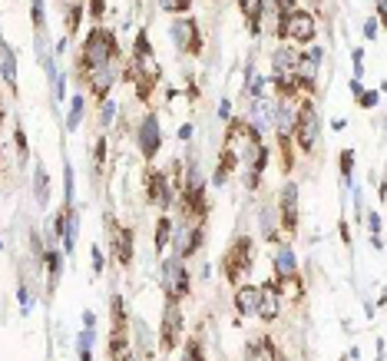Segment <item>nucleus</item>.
Here are the masks:
<instances>
[{
	"label": "nucleus",
	"mask_w": 387,
	"mask_h": 361,
	"mask_svg": "<svg viewBox=\"0 0 387 361\" xmlns=\"http://www.w3.org/2000/svg\"><path fill=\"white\" fill-rule=\"evenodd\" d=\"M248 268H252V239H239L225 255V275L239 279L242 272H248Z\"/></svg>",
	"instance_id": "nucleus-5"
},
{
	"label": "nucleus",
	"mask_w": 387,
	"mask_h": 361,
	"mask_svg": "<svg viewBox=\"0 0 387 361\" xmlns=\"http://www.w3.org/2000/svg\"><path fill=\"white\" fill-rule=\"evenodd\" d=\"M136 57H139V60L149 57V40H146V34H139V40H136Z\"/></svg>",
	"instance_id": "nucleus-35"
},
{
	"label": "nucleus",
	"mask_w": 387,
	"mask_h": 361,
	"mask_svg": "<svg viewBox=\"0 0 387 361\" xmlns=\"http://www.w3.org/2000/svg\"><path fill=\"white\" fill-rule=\"evenodd\" d=\"M245 361H278V351L275 345L268 338H252L245 345Z\"/></svg>",
	"instance_id": "nucleus-16"
},
{
	"label": "nucleus",
	"mask_w": 387,
	"mask_h": 361,
	"mask_svg": "<svg viewBox=\"0 0 387 361\" xmlns=\"http://www.w3.org/2000/svg\"><path fill=\"white\" fill-rule=\"evenodd\" d=\"M179 361H205L202 358V348H199V342H189L183 348V355H179Z\"/></svg>",
	"instance_id": "nucleus-29"
},
{
	"label": "nucleus",
	"mask_w": 387,
	"mask_h": 361,
	"mask_svg": "<svg viewBox=\"0 0 387 361\" xmlns=\"http://www.w3.org/2000/svg\"><path fill=\"white\" fill-rule=\"evenodd\" d=\"M34 23L37 30H43V0H34Z\"/></svg>",
	"instance_id": "nucleus-38"
},
{
	"label": "nucleus",
	"mask_w": 387,
	"mask_h": 361,
	"mask_svg": "<svg viewBox=\"0 0 387 361\" xmlns=\"http://www.w3.org/2000/svg\"><path fill=\"white\" fill-rule=\"evenodd\" d=\"M123 361H132V355H126V358H123Z\"/></svg>",
	"instance_id": "nucleus-46"
},
{
	"label": "nucleus",
	"mask_w": 387,
	"mask_h": 361,
	"mask_svg": "<svg viewBox=\"0 0 387 361\" xmlns=\"http://www.w3.org/2000/svg\"><path fill=\"white\" fill-rule=\"evenodd\" d=\"M258 299H261V288L258 286H242L239 292H235V308H239V315L255 318L258 315Z\"/></svg>",
	"instance_id": "nucleus-12"
},
{
	"label": "nucleus",
	"mask_w": 387,
	"mask_h": 361,
	"mask_svg": "<svg viewBox=\"0 0 387 361\" xmlns=\"http://www.w3.org/2000/svg\"><path fill=\"white\" fill-rule=\"evenodd\" d=\"M278 308H281V295H278V288L272 282H265L261 286V299H258V318L272 322V318H278Z\"/></svg>",
	"instance_id": "nucleus-11"
},
{
	"label": "nucleus",
	"mask_w": 387,
	"mask_h": 361,
	"mask_svg": "<svg viewBox=\"0 0 387 361\" xmlns=\"http://www.w3.org/2000/svg\"><path fill=\"white\" fill-rule=\"evenodd\" d=\"M351 170H354V152L344 150L341 152V172H344V183H351Z\"/></svg>",
	"instance_id": "nucleus-32"
},
{
	"label": "nucleus",
	"mask_w": 387,
	"mask_h": 361,
	"mask_svg": "<svg viewBox=\"0 0 387 361\" xmlns=\"http://www.w3.org/2000/svg\"><path fill=\"white\" fill-rule=\"evenodd\" d=\"M43 262L50 266V279H60V272H63V262H60V252L56 248H47V255H43Z\"/></svg>",
	"instance_id": "nucleus-26"
},
{
	"label": "nucleus",
	"mask_w": 387,
	"mask_h": 361,
	"mask_svg": "<svg viewBox=\"0 0 387 361\" xmlns=\"http://www.w3.org/2000/svg\"><path fill=\"white\" fill-rule=\"evenodd\" d=\"M265 90V76H258L255 70H248V96H261Z\"/></svg>",
	"instance_id": "nucleus-31"
},
{
	"label": "nucleus",
	"mask_w": 387,
	"mask_h": 361,
	"mask_svg": "<svg viewBox=\"0 0 387 361\" xmlns=\"http://www.w3.org/2000/svg\"><path fill=\"white\" fill-rule=\"evenodd\" d=\"M169 37H172V43H176L179 50H189V54H192V50L199 47V27H196V20L176 17L169 23Z\"/></svg>",
	"instance_id": "nucleus-7"
},
{
	"label": "nucleus",
	"mask_w": 387,
	"mask_h": 361,
	"mask_svg": "<svg viewBox=\"0 0 387 361\" xmlns=\"http://www.w3.org/2000/svg\"><path fill=\"white\" fill-rule=\"evenodd\" d=\"M34 196H37L40 206L47 209V202H50V176H47V166L34 170Z\"/></svg>",
	"instance_id": "nucleus-19"
},
{
	"label": "nucleus",
	"mask_w": 387,
	"mask_h": 361,
	"mask_svg": "<svg viewBox=\"0 0 387 361\" xmlns=\"http://www.w3.org/2000/svg\"><path fill=\"white\" fill-rule=\"evenodd\" d=\"M278 209H281V226L288 229V232H295V226H298V186L295 183H285L281 186Z\"/></svg>",
	"instance_id": "nucleus-9"
},
{
	"label": "nucleus",
	"mask_w": 387,
	"mask_h": 361,
	"mask_svg": "<svg viewBox=\"0 0 387 361\" xmlns=\"http://www.w3.org/2000/svg\"><path fill=\"white\" fill-rule=\"evenodd\" d=\"M116 83V67L113 63H106V67H99V70H93L90 76V86L93 93L99 96V100H106V93H110V86Z\"/></svg>",
	"instance_id": "nucleus-15"
},
{
	"label": "nucleus",
	"mask_w": 387,
	"mask_h": 361,
	"mask_svg": "<svg viewBox=\"0 0 387 361\" xmlns=\"http://www.w3.org/2000/svg\"><path fill=\"white\" fill-rule=\"evenodd\" d=\"M103 7H106V0H90V10H93V17H99V14H103Z\"/></svg>",
	"instance_id": "nucleus-41"
},
{
	"label": "nucleus",
	"mask_w": 387,
	"mask_h": 361,
	"mask_svg": "<svg viewBox=\"0 0 387 361\" xmlns=\"http://www.w3.org/2000/svg\"><path fill=\"white\" fill-rule=\"evenodd\" d=\"M93 342H96V331H93V328H83V331L76 335V355H80V361H90Z\"/></svg>",
	"instance_id": "nucleus-24"
},
{
	"label": "nucleus",
	"mask_w": 387,
	"mask_h": 361,
	"mask_svg": "<svg viewBox=\"0 0 387 361\" xmlns=\"http://www.w3.org/2000/svg\"><path fill=\"white\" fill-rule=\"evenodd\" d=\"M159 7H163V10H172V14H185V10L192 7V0H159Z\"/></svg>",
	"instance_id": "nucleus-30"
},
{
	"label": "nucleus",
	"mask_w": 387,
	"mask_h": 361,
	"mask_svg": "<svg viewBox=\"0 0 387 361\" xmlns=\"http://www.w3.org/2000/svg\"><path fill=\"white\" fill-rule=\"evenodd\" d=\"M295 136H298V146L305 152H312L314 146H318V139H321V119H318V110H314L312 103H305V106L298 110Z\"/></svg>",
	"instance_id": "nucleus-2"
},
{
	"label": "nucleus",
	"mask_w": 387,
	"mask_h": 361,
	"mask_svg": "<svg viewBox=\"0 0 387 361\" xmlns=\"http://www.w3.org/2000/svg\"><path fill=\"white\" fill-rule=\"evenodd\" d=\"M357 96H361V106H364V110L377 103V93H374V90H371V93H357Z\"/></svg>",
	"instance_id": "nucleus-39"
},
{
	"label": "nucleus",
	"mask_w": 387,
	"mask_h": 361,
	"mask_svg": "<svg viewBox=\"0 0 387 361\" xmlns=\"http://www.w3.org/2000/svg\"><path fill=\"white\" fill-rule=\"evenodd\" d=\"M0 73L10 86H17V57H14L10 47H0Z\"/></svg>",
	"instance_id": "nucleus-20"
},
{
	"label": "nucleus",
	"mask_w": 387,
	"mask_h": 361,
	"mask_svg": "<svg viewBox=\"0 0 387 361\" xmlns=\"http://www.w3.org/2000/svg\"><path fill=\"white\" fill-rule=\"evenodd\" d=\"M159 146H163V130H159V119L149 113L143 116V123H139V150H143V156H156L159 152Z\"/></svg>",
	"instance_id": "nucleus-8"
},
{
	"label": "nucleus",
	"mask_w": 387,
	"mask_h": 361,
	"mask_svg": "<svg viewBox=\"0 0 387 361\" xmlns=\"http://www.w3.org/2000/svg\"><path fill=\"white\" fill-rule=\"evenodd\" d=\"M63 172H67V202L73 206V166L67 163V166H63Z\"/></svg>",
	"instance_id": "nucleus-33"
},
{
	"label": "nucleus",
	"mask_w": 387,
	"mask_h": 361,
	"mask_svg": "<svg viewBox=\"0 0 387 361\" xmlns=\"http://www.w3.org/2000/svg\"><path fill=\"white\" fill-rule=\"evenodd\" d=\"M132 331H136V348H139V355H152V335H149V328L143 318H136L132 322Z\"/></svg>",
	"instance_id": "nucleus-22"
},
{
	"label": "nucleus",
	"mask_w": 387,
	"mask_h": 361,
	"mask_svg": "<svg viewBox=\"0 0 387 361\" xmlns=\"http://www.w3.org/2000/svg\"><path fill=\"white\" fill-rule=\"evenodd\" d=\"M272 119H275V130L281 139H288V136L295 133V123H298V113L285 103V100H278V103H272Z\"/></svg>",
	"instance_id": "nucleus-10"
},
{
	"label": "nucleus",
	"mask_w": 387,
	"mask_h": 361,
	"mask_svg": "<svg viewBox=\"0 0 387 361\" xmlns=\"http://www.w3.org/2000/svg\"><path fill=\"white\" fill-rule=\"evenodd\" d=\"M298 40V43H312L314 34H318V23H314V17L308 14V10H292L288 17H285V23H281V37Z\"/></svg>",
	"instance_id": "nucleus-4"
},
{
	"label": "nucleus",
	"mask_w": 387,
	"mask_h": 361,
	"mask_svg": "<svg viewBox=\"0 0 387 361\" xmlns=\"http://www.w3.org/2000/svg\"><path fill=\"white\" fill-rule=\"evenodd\" d=\"M80 14H83V10H80V7H73V10H70V17H67V30H70V34H73L76 27H80Z\"/></svg>",
	"instance_id": "nucleus-37"
},
{
	"label": "nucleus",
	"mask_w": 387,
	"mask_h": 361,
	"mask_svg": "<svg viewBox=\"0 0 387 361\" xmlns=\"http://www.w3.org/2000/svg\"><path fill=\"white\" fill-rule=\"evenodd\" d=\"M116 57V40H113L110 30H93L90 37H86V43H83V67L86 70H99V67H106L110 60Z\"/></svg>",
	"instance_id": "nucleus-1"
},
{
	"label": "nucleus",
	"mask_w": 387,
	"mask_h": 361,
	"mask_svg": "<svg viewBox=\"0 0 387 361\" xmlns=\"http://www.w3.org/2000/svg\"><path fill=\"white\" fill-rule=\"evenodd\" d=\"M179 335H183V312H179V302H166V315H163V348L172 351L176 345H179Z\"/></svg>",
	"instance_id": "nucleus-6"
},
{
	"label": "nucleus",
	"mask_w": 387,
	"mask_h": 361,
	"mask_svg": "<svg viewBox=\"0 0 387 361\" xmlns=\"http://www.w3.org/2000/svg\"><path fill=\"white\" fill-rule=\"evenodd\" d=\"M275 272H278V279H295L298 262H295V252H292V246H281L275 252Z\"/></svg>",
	"instance_id": "nucleus-18"
},
{
	"label": "nucleus",
	"mask_w": 387,
	"mask_h": 361,
	"mask_svg": "<svg viewBox=\"0 0 387 361\" xmlns=\"http://www.w3.org/2000/svg\"><path fill=\"white\" fill-rule=\"evenodd\" d=\"M364 76V50H354V80Z\"/></svg>",
	"instance_id": "nucleus-34"
},
{
	"label": "nucleus",
	"mask_w": 387,
	"mask_h": 361,
	"mask_svg": "<svg viewBox=\"0 0 387 361\" xmlns=\"http://www.w3.org/2000/svg\"><path fill=\"white\" fill-rule=\"evenodd\" d=\"M368 226H371V232H374V235L381 232V216H377V212H371V216H368Z\"/></svg>",
	"instance_id": "nucleus-40"
},
{
	"label": "nucleus",
	"mask_w": 387,
	"mask_h": 361,
	"mask_svg": "<svg viewBox=\"0 0 387 361\" xmlns=\"http://www.w3.org/2000/svg\"><path fill=\"white\" fill-rule=\"evenodd\" d=\"M76 235H80V216H76L73 206H67V212H63V235H60L67 252L76 248Z\"/></svg>",
	"instance_id": "nucleus-17"
},
{
	"label": "nucleus",
	"mask_w": 387,
	"mask_h": 361,
	"mask_svg": "<svg viewBox=\"0 0 387 361\" xmlns=\"http://www.w3.org/2000/svg\"><path fill=\"white\" fill-rule=\"evenodd\" d=\"M83 325H86V328H93V325H96V315H93V312H83Z\"/></svg>",
	"instance_id": "nucleus-44"
},
{
	"label": "nucleus",
	"mask_w": 387,
	"mask_h": 361,
	"mask_svg": "<svg viewBox=\"0 0 387 361\" xmlns=\"http://www.w3.org/2000/svg\"><path fill=\"white\" fill-rule=\"evenodd\" d=\"M202 246V229H179L176 232V259H189Z\"/></svg>",
	"instance_id": "nucleus-14"
},
{
	"label": "nucleus",
	"mask_w": 387,
	"mask_h": 361,
	"mask_svg": "<svg viewBox=\"0 0 387 361\" xmlns=\"http://www.w3.org/2000/svg\"><path fill=\"white\" fill-rule=\"evenodd\" d=\"M103 266H106L103 252H99V246H93V272H103Z\"/></svg>",
	"instance_id": "nucleus-36"
},
{
	"label": "nucleus",
	"mask_w": 387,
	"mask_h": 361,
	"mask_svg": "<svg viewBox=\"0 0 387 361\" xmlns=\"http://www.w3.org/2000/svg\"><path fill=\"white\" fill-rule=\"evenodd\" d=\"M272 63H275V76H285V73H295L298 57L292 54V50H288V47H281V50H275Z\"/></svg>",
	"instance_id": "nucleus-21"
},
{
	"label": "nucleus",
	"mask_w": 387,
	"mask_h": 361,
	"mask_svg": "<svg viewBox=\"0 0 387 361\" xmlns=\"http://www.w3.org/2000/svg\"><path fill=\"white\" fill-rule=\"evenodd\" d=\"M80 123H83V96H73V106L67 113V130L73 133V130H80Z\"/></svg>",
	"instance_id": "nucleus-25"
},
{
	"label": "nucleus",
	"mask_w": 387,
	"mask_h": 361,
	"mask_svg": "<svg viewBox=\"0 0 387 361\" xmlns=\"http://www.w3.org/2000/svg\"><path fill=\"white\" fill-rule=\"evenodd\" d=\"M169 232H172V222H169V219H159V226H156V248L169 246Z\"/></svg>",
	"instance_id": "nucleus-27"
},
{
	"label": "nucleus",
	"mask_w": 387,
	"mask_h": 361,
	"mask_svg": "<svg viewBox=\"0 0 387 361\" xmlns=\"http://www.w3.org/2000/svg\"><path fill=\"white\" fill-rule=\"evenodd\" d=\"M149 199H152L159 209H166L169 202H172V183H169L163 172H152V176H149Z\"/></svg>",
	"instance_id": "nucleus-13"
},
{
	"label": "nucleus",
	"mask_w": 387,
	"mask_h": 361,
	"mask_svg": "<svg viewBox=\"0 0 387 361\" xmlns=\"http://www.w3.org/2000/svg\"><path fill=\"white\" fill-rule=\"evenodd\" d=\"M228 113H232V103H228V100H222V106H219V116H222V119H228Z\"/></svg>",
	"instance_id": "nucleus-42"
},
{
	"label": "nucleus",
	"mask_w": 387,
	"mask_h": 361,
	"mask_svg": "<svg viewBox=\"0 0 387 361\" xmlns=\"http://www.w3.org/2000/svg\"><path fill=\"white\" fill-rule=\"evenodd\" d=\"M364 34H368V37H377V20H368V27H364Z\"/></svg>",
	"instance_id": "nucleus-43"
},
{
	"label": "nucleus",
	"mask_w": 387,
	"mask_h": 361,
	"mask_svg": "<svg viewBox=\"0 0 387 361\" xmlns=\"http://www.w3.org/2000/svg\"><path fill=\"white\" fill-rule=\"evenodd\" d=\"M116 255H119L123 266L132 262V232H129V229H123V232L116 235Z\"/></svg>",
	"instance_id": "nucleus-23"
},
{
	"label": "nucleus",
	"mask_w": 387,
	"mask_h": 361,
	"mask_svg": "<svg viewBox=\"0 0 387 361\" xmlns=\"http://www.w3.org/2000/svg\"><path fill=\"white\" fill-rule=\"evenodd\" d=\"M179 139H192V126H189V123H185L183 130H179Z\"/></svg>",
	"instance_id": "nucleus-45"
},
{
	"label": "nucleus",
	"mask_w": 387,
	"mask_h": 361,
	"mask_svg": "<svg viewBox=\"0 0 387 361\" xmlns=\"http://www.w3.org/2000/svg\"><path fill=\"white\" fill-rule=\"evenodd\" d=\"M113 116H116V103H113V100H103V110H99V130L110 126Z\"/></svg>",
	"instance_id": "nucleus-28"
},
{
	"label": "nucleus",
	"mask_w": 387,
	"mask_h": 361,
	"mask_svg": "<svg viewBox=\"0 0 387 361\" xmlns=\"http://www.w3.org/2000/svg\"><path fill=\"white\" fill-rule=\"evenodd\" d=\"M163 288L172 302H179L185 292H189V272H185L183 259H166L163 262Z\"/></svg>",
	"instance_id": "nucleus-3"
}]
</instances>
